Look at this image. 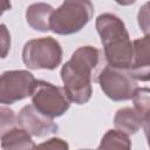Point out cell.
<instances>
[{
	"label": "cell",
	"instance_id": "1",
	"mask_svg": "<svg viewBox=\"0 0 150 150\" xmlns=\"http://www.w3.org/2000/svg\"><path fill=\"white\" fill-rule=\"evenodd\" d=\"M102 61V53L93 46L79 47L61 68L63 88L75 104H86L93 94L91 82Z\"/></svg>",
	"mask_w": 150,
	"mask_h": 150
},
{
	"label": "cell",
	"instance_id": "2",
	"mask_svg": "<svg viewBox=\"0 0 150 150\" xmlns=\"http://www.w3.org/2000/svg\"><path fill=\"white\" fill-rule=\"evenodd\" d=\"M95 27L107 63L115 68L129 69L134 60V45L122 19L111 13H103L96 18Z\"/></svg>",
	"mask_w": 150,
	"mask_h": 150
},
{
	"label": "cell",
	"instance_id": "3",
	"mask_svg": "<svg viewBox=\"0 0 150 150\" xmlns=\"http://www.w3.org/2000/svg\"><path fill=\"white\" fill-rule=\"evenodd\" d=\"M94 5L90 0H63L50 18V30L59 35L80 32L91 20Z\"/></svg>",
	"mask_w": 150,
	"mask_h": 150
},
{
	"label": "cell",
	"instance_id": "4",
	"mask_svg": "<svg viewBox=\"0 0 150 150\" xmlns=\"http://www.w3.org/2000/svg\"><path fill=\"white\" fill-rule=\"evenodd\" d=\"M62 56L60 42L52 36L32 39L22 48V61L29 69L53 70L60 66Z\"/></svg>",
	"mask_w": 150,
	"mask_h": 150
},
{
	"label": "cell",
	"instance_id": "5",
	"mask_svg": "<svg viewBox=\"0 0 150 150\" xmlns=\"http://www.w3.org/2000/svg\"><path fill=\"white\" fill-rule=\"evenodd\" d=\"M30 97L35 108L52 118L62 116L69 109L71 102L64 88L42 80L35 81Z\"/></svg>",
	"mask_w": 150,
	"mask_h": 150
},
{
	"label": "cell",
	"instance_id": "6",
	"mask_svg": "<svg viewBox=\"0 0 150 150\" xmlns=\"http://www.w3.org/2000/svg\"><path fill=\"white\" fill-rule=\"evenodd\" d=\"M97 81L104 95L115 102L132 98L137 89L136 80L127 69L115 68L107 64L98 74Z\"/></svg>",
	"mask_w": 150,
	"mask_h": 150
},
{
	"label": "cell",
	"instance_id": "7",
	"mask_svg": "<svg viewBox=\"0 0 150 150\" xmlns=\"http://www.w3.org/2000/svg\"><path fill=\"white\" fill-rule=\"evenodd\" d=\"M35 77L28 70H7L0 79V103L13 104L32 95Z\"/></svg>",
	"mask_w": 150,
	"mask_h": 150
},
{
	"label": "cell",
	"instance_id": "8",
	"mask_svg": "<svg viewBox=\"0 0 150 150\" xmlns=\"http://www.w3.org/2000/svg\"><path fill=\"white\" fill-rule=\"evenodd\" d=\"M16 117L19 127L23 128L34 137H45L59 130V125L54 122V118L42 114L34 104L22 107Z\"/></svg>",
	"mask_w": 150,
	"mask_h": 150
},
{
	"label": "cell",
	"instance_id": "9",
	"mask_svg": "<svg viewBox=\"0 0 150 150\" xmlns=\"http://www.w3.org/2000/svg\"><path fill=\"white\" fill-rule=\"evenodd\" d=\"M134 60L128 73L136 81H150V34L134 42Z\"/></svg>",
	"mask_w": 150,
	"mask_h": 150
},
{
	"label": "cell",
	"instance_id": "10",
	"mask_svg": "<svg viewBox=\"0 0 150 150\" xmlns=\"http://www.w3.org/2000/svg\"><path fill=\"white\" fill-rule=\"evenodd\" d=\"M54 8L47 2H35L26 9V21L34 30H50V18Z\"/></svg>",
	"mask_w": 150,
	"mask_h": 150
},
{
	"label": "cell",
	"instance_id": "11",
	"mask_svg": "<svg viewBox=\"0 0 150 150\" xmlns=\"http://www.w3.org/2000/svg\"><path fill=\"white\" fill-rule=\"evenodd\" d=\"M1 148L2 150H30L36 149L38 145L28 131L21 127H13L1 132Z\"/></svg>",
	"mask_w": 150,
	"mask_h": 150
},
{
	"label": "cell",
	"instance_id": "12",
	"mask_svg": "<svg viewBox=\"0 0 150 150\" xmlns=\"http://www.w3.org/2000/svg\"><path fill=\"white\" fill-rule=\"evenodd\" d=\"M143 115L134 107H124L116 111L114 116L115 128L128 134H136L143 125Z\"/></svg>",
	"mask_w": 150,
	"mask_h": 150
},
{
	"label": "cell",
	"instance_id": "13",
	"mask_svg": "<svg viewBox=\"0 0 150 150\" xmlns=\"http://www.w3.org/2000/svg\"><path fill=\"white\" fill-rule=\"evenodd\" d=\"M131 141L129 135L118 130V129H110L108 130L98 145V149H130Z\"/></svg>",
	"mask_w": 150,
	"mask_h": 150
},
{
	"label": "cell",
	"instance_id": "14",
	"mask_svg": "<svg viewBox=\"0 0 150 150\" xmlns=\"http://www.w3.org/2000/svg\"><path fill=\"white\" fill-rule=\"evenodd\" d=\"M134 107L144 116L150 111V88H137L132 95Z\"/></svg>",
	"mask_w": 150,
	"mask_h": 150
},
{
	"label": "cell",
	"instance_id": "15",
	"mask_svg": "<svg viewBox=\"0 0 150 150\" xmlns=\"http://www.w3.org/2000/svg\"><path fill=\"white\" fill-rule=\"evenodd\" d=\"M137 23L142 33L150 34V0L141 6L137 13Z\"/></svg>",
	"mask_w": 150,
	"mask_h": 150
},
{
	"label": "cell",
	"instance_id": "16",
	"mask_svg": "<svg viewBox=\"0 0 150 150\" xmlns=\"http://www.w3.org/2000/svg\"><path fill=\"white\" fill-rule=\"evenodd\" d=\"M0 111H1V123H0L1 132L15 127V123H18V117H15L14 111L9 108H6L5 104L1 105Z\"/></svg>",
	"mask_w": 150,
	"mask_h": 150
},
{
	"label": "cell",
	"instance_id": "17",
	"mask_svg": "<svg viewBox=\"0 0 150 150\" xmlns=\"http://www.w3.org/2000/svg\"><path fill=\"white\" fill-rule=\"evenodd\" d=\"M11 48V35L6 28V26L1 25V57L5 59Z\"/></svg>",
	"mask_w": 150,
	"mask_h": 150
},
{
	"label": "cell",
	"instance_id": "18",
	"mask_svg": "<svg viewBox=\"0 0 150 150\" xmlns=\"http://www.w3.org/2000/svg\"><path fill=\"white\" fill-rule=\"evenodd\" d=\"M38 148H47V149H68L69 145L66 141L57 138V137H52L48 141L41 143L38 145Z\"/></svg>",
	"mask_w": 150,
	"mask_h": 150
},
{
	"label": "cell",
	"instance_id": "19",
	"mask_svg": "<svg viewBox=\"0 0 150 150\" xmlns=\"http://www.w3.org/2000/svg\"><path fill=\"white\" fill-rule=\"evenodd\" d=\"M143 130H144V135L146 137V142H148V146L150 148V111L146 112L143 117V125H142Z\"/></svg>",
	"mask_w": 150,
	"mask_h": 150
},
{
	"label": "cell",
	"instance_id": "20",
	"mask_svg": "<svg viewBox=\"0 0 150 150\" xmlns=\"http://www.w3.org/2000/svg\"><path fill=\"white\" fill-rule=\"evenodd\" d=\"M114 1L121 6H129V5H132L136 2V0H114Z\"/></svg>",
	"mask_w": 150,
	"mask_h": 150
},
{
	"label": "cell",
	"instance_id": "21",
	"mask_svg": "<svg viewBox=\"0 0 150 150\" xmlns=\"http://www.w3.org/2000/svg\"><path fill=\"white\" fill-rule=\"evenodd\" d=\"M8 9H11V2H9V0H4L2 1V13Z\"/></svg>",
	"mask_w": 150,
	"mask_h": 150
}]
</instances>
